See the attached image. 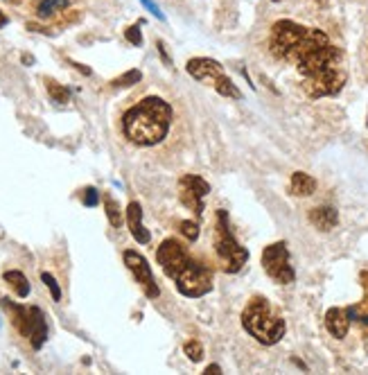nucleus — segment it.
<instances>
[{"instance_id":"24","label":"nucleus","mask_w":368,"mask_h":375,"mask_svg":"<svg viewBox=\"0 0 368 375\" xmlns=\"http://www.w3.org/2000/svg\"><path fill=\"white\" fill-rule=\"evenodd\" d=\"M183 352L188 355V360L190 362H201L203 360V346L199 344L197 339H190V341H186V346H183Z\"/></svg>"},{"instance_id":"5","label":"nucleus","mask_w":368,"mask_h":375,"mask_svg":"<svg viewBox=\"0 0 368 375\" xmlns=\"http://www.w3.org/2000/svg\"><path fill=\"white\" fill-rule=\"evenodd\" d=\"M0 305L9 310L14 328L30 341V346L34 350H41L43 344L48 341V321H46V314H43V310L37 305H32V307L16 305L9 301V298H0Z\"/></svg>"},{"instance_id":"25","label":"nucleus","mask_w":368,"mask_h":375,"mask_svg":"<svg viewBox=\"0 0 368 375\" xmlns=\"http://www.w3.org/2000/svg\"><path fill=\"white\" fill-rule=\"evenodd\" d=\"M179 231H181V235L186 238L188 242H194L199 238V224L197 222H192V220H183L181 224H179Z\"/></svg>"},{"instance_id":"4","label":"nucleus","mask_w":368,"mask_h":375,"mask_svg":"<svg viewBox=\"0 0 368 375\" xmlns=\"http://www.w3.org/2000/svg\"><path fill=\"white\" fill-rule=\"evenodd\" d=\"M242 326L255 341L274 346L285 337V319L280 317L265 296H253L242 312Z\"/></svg>"},{"instance_id":"22","label":"nucleus","mask_w":368,"mask_h":375,"mask_svg":"<svg viewBox=\"0 0 368 375\" xmlns=\"http://www.w3.org/2000/svg\"><path fill=\"white\" fill-rule=\"evenodd\" d=\"M140 80H143V72H140L138 68H132V70L122 72L120 77H115L111 82V87L113 89H129V87H134V84H138Z\"/></svg>"},{"instance_id":"28","label":"nucleus","mask_w":368,"mask_h":375,"mask_svg":"<svg viewBox=\"0 0 368 375\" xmlns=\"http://www.w3.org/2000/svg\"><path fill=\"white\" fill-rule=\"evenodd\" d=\"M82 201H84V206H97V201H100V192H97V188H86L84 190V195H82Z\"/></svg>"},{"instance_id":"20","label":"nucleus","mask_w":368,"mask_h":375,"mask_svg":"<svg viewBox=\"0 0 368 375\" xmlns=\"http://www.w3.org/2000/svg\"><path fill=\"white\" fill-rule=\"evenodd\" d=\"M46 89H48V95H50V100H52V102H57V104H66V102H70V91H68L66 87H61L59 82L46 77Z\"/></svg>"},{"instance_id":"10","label":"nucleus","mask_w":368,"mask_h":375,"mask_svg":"<svg viewBox=\"0 0 368 375\" xmlns=\"http://www.w3.org/2000/svg\"><path fill=\"white\" fill-rule=\"evenodd\" d=\"M210 184L197 174H183L179 179V199L186 208L194 210V215H203V199L208 197Z\"/></svg>"},{"instance_id":"21","label":"nucleus","mask_w":368,"mask_h":375,"mask_svg":"<svg viewBox=\"0 0 368 375\" xmlns=\"http://www.w3.org/2000/svg\"><path fill=\"white\" fill-rule=\"evenodd\" d=\"M104 208H106V217H109V224L113 229H118L122 224V210H120V203H118L113 197L106 195L104 197Z\"/></svg>"},{"instance_id":"1","label":"nucleus","mask_w":368,"mask_h":375,"mask_svg":"<svg viewBox=\"0 0 368 375\" xmlns=\"http://www.w3.org/2000/svg\"><path fill=\"white\" fill-rule=\"evenodd\" d=\"M156 260L167 278L177 283V289L188 298H201L212 289V272L188 251V246L167 238L160 242Z\"/></svg>"},{"instance_id":"12","label":"nucleus","mask_w":368,"mask_h":375,"mask_svg":"<svg viewBox=\"0 0 368 375\" xmlns=\"http://www.w3.org/2000/svg\"><path fill=\"white\" fill-rule=\"evenodd\" d=\"M186 70H188V75H192L194 80L208 84V87H212V84L224 75L222 63L217 59H210V57H194V59H190Z\"/></svg>"},{"instance_id":"3","label":"nucleus","mask_w":368,"mask_h":375,"mask_svg":"<svg viewBox=\"0 0 368 375\" xmlns=\"http://www.w3.org/2000/svg\"><path fill=\"white\" fill-rule=\"evenodd\" d=\"M330 39L319 27H305L296 20H276L272 25V37H269V50L276 59L298 63L312 50L328 46Z\"/></svg>"},{"instance_id":"31","label":"nucleus","mask_w":368,"mask_h":375,"mask_svg":"<svg viewBox=\"0 0 368 375\" xmlns=\"http://www.w3.org/2000/svg\"><path fill=\"white\" fill-rule=\"evenodd\" d=\"M205 373H215V375H217V373H222V369L217 367V364H212V367L205 369Z\"/></svg>"},{"instance_id":"30","label":"nucleus","mask_w":368,"mask_h":375,"mask_svg":"<svg viewBox=\"0 0 368 375\" xmlns=\"http://www.w3.org/2000/svg\"><path fill=\"white\" fill-rule=\"evenodd\" d=\"M156 46H158V52H160V57H163V61L170 63V57H167V50H165V46H163V41H156Z\"/></svg>"},{"instance_id":"19","label":"nucleus","mask_w":368,"mask_h":375,"mask_svg":"<svg viewBox=\"0 0 368 375\" xmlns=\"http://www.w3.org/2000/svg\"><path fill=\"white\" fill-rule=\"evenodd\" d=\"M212 89L217 91L220 95H224V98H231V100H242V93H240V89L235 87L233 84V80L229 77V75H222V77L212 84Z\"/></svg>"},{"instance_id":"34","label":"nucleus","mask_w":368,"mask_h":375,"mask_svg":"<svg viewBox=\"0 0 368 375\" xmlns=\"http://www.w3.org/2000/svg\"><path fill=\"white\" fill-rule=\"evenodd\" d=\"M362 281H364V287L368 289V274H362Z\"/></svg>"},{"instance_id":"29","label":"nucleus","mask_w":368,"mask_h":375,"mask_svg":"<svg viewBox=\"0 0 368 375\" xmlns=\"http://www.w3.org/2000/svg\"><path fill=\"white\" fill-rule=\"evenodd\" d=\"M143 5H145V7L149 9V12H154V14H156L158 18H163V14H160V12H158V7H156L154 3H151V0H143Z\"/></svg>"},{"instance_id":"18","label":"nucleus","mask_w":368,"mask_h":375,"mask_svg":"<svg viewBox=\"0 0 368 375\" xmlns=\"http://www.w3.org/2000/svg\"><path fill=\"white\" fill-rule=\"evenodd\" d=\"M70 0H39L37 3V16L41 20H50L68 9Z\"/></svg>"},{"instance_id":"35","label":"nucleus","mask_w":368,"mask_h":375,"mask_svg":"<svg viewBox=\"0 0 368 375\" xmlns=\"http://www.w3.org/2000/svg\"><path fill=\"white\" fill-rule=\"evenodd\" d=\"M272 3H283V0H272Z\"/></svg>"},{"instance_id":"14","label":"nucleus","mask_w":368,"mask_h":375,"mask_svg":"<svg viewBox=\"0 0 368 375\" xmlns=\"http://www.w3.org/2000/svg\"><path fill=\"white\" fill-rule=\"evenodd\" d=\"M350 312L348 307H330L326 312V328L332 337L343 339L350 330Z\"/></svg>"},{"instance_id":"2","label":"nucleus","mask_w":368,"mask_h":375,"mask_svg":"<svg viewBox=\"0 0 368 375\" xmlns=\"http://www.w3.org/2000/svg\"><path fill=\"white\" fill-rule=\"evenodd\" d=\"M172 106L156 95L143 98L122 115V134L138 147L158 145L170 132Z\"/></svg>"},{"instance_id":"23","label":"nucleus","mask_w":368,"mask_h":375,"mask_svg":"<svg viewBox=\"0 0 368 375\" xmlns=\"http://www.w3.org/2000/svg\"><path fill=\"white\" fill-rule=\"evenodd\" d=\"M348 312H350L353 321H360V324L368 326V289H366V294H364V298L360 303L348 305Z\"/></svg>"},{"instance_id":"17","label":"nucleus","mask_w":368,"mask_h":375,"mask_svg":"<svg viewBox=\"0 0 368 375\" xmlns=\"http://www.w3.org/2000/svg\"><path fill=\"white\" fill-rule=\"evenodd\" d=\"M3 281L12 287V292L18 296V298H27L30 296V281H27V276L23 272H18V269H9L3 274Z\"/></svg>"},{"instance_id":"26","label":"nucleus","mask_w":368,"mask_h":375,"mask_svg":"<svg viewBox=\"0 0 368 375\" xmlns=\"http://www.w3.org/2000/svg\"><path fill=\"white\" fill-rule=\"evenodd\" d=\"M41 281L46 283V287L50 289V294H52V301H61V287H59V283H57V278L52 276L50 272H41Z\"/></svg>"},{"instance_id":"9","label":"nucleus","mask_w":368,"mask_h":375,"mask_svg":"<svg viewBox=\"0 0 368 375\" xmlns=\"http://www.w3.org/2000/svg\"><path fill=\"white\" fill-rule=\"evenodd\" d=\"M122 260L127 265V269L134 274L136 283L140 285V289L145 292L147 298H151V301H156V298L160 296V289L156 285V278L154 274H151V265L147 262V258L143 253H138L134 249H127L122 253Z\"/></svg>"},{"instance_id":"8","label":"nucleus","mask_w":368,"mask_h":375,"mask_svg":"<svg viewBox=\"0 0 368 375\" xmlns=\"http://www.w3.org/2000/svg\"><path fill=\"white\" fill-rule=\"evenodd\" d=\"M262 269L278 285H291L296 281V272L289 262V249L285 242H274L262 251Z\"/></svg>"},{"instance_id":"11","label":"nucleus","mask_w":368,"mask_h":375,"mask_svg":"<svg viewBox=\"0 0 368 375\" xmlns=\"http://www.w3.org/2000/svg\"><path fill=\"white\" fill-rule=\"evenodd\" d=\"M341 59H343L341 48L328 44V46H323V48L312 50L310 55L303 57V59L296 63V70L303 75V77H310V75L319 72V70H323V68L334 66V63H341Z\"/></svg>"},{"instance_id":"13","label":"nucleus","mask_w":368,"mask_h":375,"mask_svg":"<svg viewBox=\"0 0 368 375\" xmlns=\"http://www.w3.org/2000/svg\"><path fill=\"white\" fill-rule=\"evenodd\" d=\"M127 224H129V231H132L134 240L138 244H149L151 242V235L143 224V206H140L138 201H132L127 206Z\"/></svg>"},{"instance_id":"6","label":"nucleus","mask_w":368,"mask_h":375,"mask_svg":"<svg viewBox=\"0 0 368 375\" xmlns=\"http://www.w3.org/2000/svg\"><path fill=\"white\" fill-rule=\"evenodd\" d=\"M215 253L222 262L226 274H237L248 260V251L235 240L229 227V215L226 210H217V222H215Z\"/></svg>"},{"instance_id":"16","label":"nucleus","mask_w":368,"mask_h":375,"mask_svg":"<svg viewBox=\"0 0 368 375\" xmlns=\"http://www.w3.org/2000/svg\"><path fill=\"white\" fill-rule=\"evenodd\" d=\"M289 192L294 197H310L317 192V179L305 172H294L289 181Z\"/></svg>"},{"instance_id":"15","label":"nucleus","mask_w":368,"mask_h":375,"mask_svg":"<svg viewBox=\"0 0 368 375\" xmlns=\"http://www.w3.org/2000/svg\"><path fill=\"white\" fill-rule=\"evenodd\" d=\"M307 217H310L312 227L317 229V231H323V233L332 231L339 224V212H337V208H332V206H317V208H312Z\"/></svg>"},{"instance_id":"7","label":"nucleus","mask_w":368,"mask_h":375,"mask_svg":"<svg viewBox=\"0 0 368 375\" xmlns=\"http://www.w3.org/2000/svg\"><path fill=\"white\" fill-rule=\"evenodd\" d=\"M345 75L341 63H334V66H328L319 72L310 75V77H303V91H305L310 98L319 100V98H332V95L341 93V89L345 87Z\"/></svg>"},{"instance_id":"32","label":"nucleus","mask_w":368,"mask_h":375,"mask_svg":"<svg viewBox=\"0 0 368 375\" xmlns=\"http://www.w3.org/2000/svg\"><path fill=\"white\" fill-rule=\"evenodd\" d=\"M9 23V18L5 16V12H0V27H5Z\"/></svg>"},{"instance_id":"27","label":"nucleus","mask_w":368,"mask_h":375,"mask_svg":"<svg viewBox=\"0 0 368 375\" xmlns=\"http://www.w3.org/2000/svg\"><path fill=\"white\" fill-rule=\"evenodd\" d=\"M125 39H127L132 46H143V32H140L138 25L127 27V30H125Z\"/></svg>"},{"instance_id":"33","label":"nucleus","mask_w":368,"mask_h":375,"mask_svg":"<svg viewBox=\"0 0 368 375\" xmlns=\"http://www.w3.org/2000/svg\"><path fill=\"white\" fill-rule=\"evenodd\" d=\"M20 59H23V63H34V57H32V55H23Z\"/></svg>"}]
</instances>
